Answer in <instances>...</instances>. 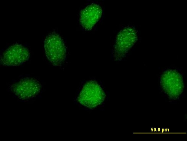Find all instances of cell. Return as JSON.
I'll use <instances>...</instances> for the list:
<instances>
[{"instance_id": "1", "label": "cell", "mask_w": 187, "mask_h": 141, "mask_svg": "<svg viewBox=\"0 0 187 141\" xmlns=\"http://www.w3.org/2000/svg\"><path fill=\"white\" fill-rule=\"evenodd\" d=\"M138 31L132 26L120 30L117 36L113 50L114 59L120 61L124 57L138 39Z\"/></svg>"}, {"instance_id": "2", "label": "cell", "mask_w": 187, "mask_h": 141, "mask_svg": "<svg viewBox=\"0 0 187 141\" xmlns=\"http://www.w3.org/2000/svg\"><path fill=\"white\" fill-rule=\"evenodd\" d=\"M44 48L46 57L53 65L58 66L62 63L66 57V47L58 34L48 35L45 40Z\"/></svg>"}, {"instance_id": "3", "label": "cell", "mask_w": 187, "mask_h": 141, "mask_svg": "<svg viewBox=\"0 0 187 141\" xmlns=\"http://www.w3.org/2000/svg\"><path fill=\"white\" fill-rule=\"evenodd\" d=\"M161 88L169 97L176 99L181 94L184 88L183 78L180 73L176 69L164 71L161 77Z\"/></svg>"}, {"instance_id": "4", "label": "cell", "mask_w": 187, "mask_h": 141, "mask_svg": "<svg viewBox=\"0 0 187 141\" xmlns=\"http://www.w3.org/2000/svg\"><path fill=\"white\" fill-rule=\"evenodd\" d=\"M104 92L98 83L90 81L82 88L78 97V101L82 105L89 108L95 107L104 100Z\"/></svg>"}, {"instance_id": "5", "label": "cell", "mask_w": 187, "mask_h": 141, "mask_svg": "<svg viewBox=\"0 0 187 141\" xmlns=\"http://www.w3.org/2000/svg\"><path fill=\"white\" fill-rule=\"evenodd\" d=\"M41 88L39 82L33 78H25L12 84L11 91L19 99L26 100L32 98L40 92Z\"/></svg>"}, {"instance_id": "6", "label": "cell", "mask_w": 187, "mask_h": 141, "mask_svg": "<svg viewBox=\"0 0 187 141\" xmlns=\"http://www.w3.org/2000/svg\"><path fill=\"white\" fill-rule=\"evenodd\" d=\"M30 52L26 48L20 44L12 45L3 52L1 62L5 66H16L20 65L29 58Z\"/></svg>"}, {"instance_id": "7", "label": "cell", "mask_w": 187, "mask_h": 141, "mask_svg": "<svg viewBox=\"0 0 187 141\" xmlns=\"http://www.w3.org/2000/svg\"><path fill=\"white\" fill-rule=\"evenodd\" d=\"M102 13L101 7L98 5L93 3L88 5L80 12V23L86 30H91L100 19Z\"/></svg>"}]
</instances>
